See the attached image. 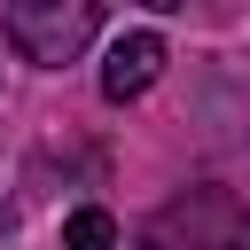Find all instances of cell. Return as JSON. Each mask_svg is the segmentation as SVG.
<instances>
[{
    "mask_svg": "<svg viewBox=\"0 0 250 250\" xmlns=\"http://www.w3.org/2000/svg\"><path fill=\"white\" fill-rule=\"evenodd\" d=\"M94 31H102V8L94 0H16V8H0V39L23 62H39V70L78 62L94 47Z\"/></svg>",
    "mask_w": 250,
    "mask_h": 250,
    "instance_id": "6da1fadb",
    "label": "cell"
},
{
    "mask_svg": "<svg viewBox=\"0 0 250 250\" xmlns=\"http://www.w3.org/2000/svg\"><path fill=\"white\" fill-rule=\"evenodd\" d=\"M242 242H250V211L227 188H188L141 227V250H242Z\"/></svg>",
    "mask_w": 250,
    "mask_h": 250,
    "instance_id": "7a4b0ae2",
    "label": "cell"
},
{
    "mask_svg": "<svg viewBox=\"0 0 250 250\" xmlns=\"http://www.w3.org/2000/svg\"><path fill=\"white\" fill-rule=\"evenodd\" d=\"M164 70V31H117L109 39V62H102V102H141Z\"/></svg>",
    "mask_w": 250,
    "mask_h": 250,
    "instance_id": "3957f363",
    "label": "cell"
},
{
    "mask_svg": "<svg viewBox=\"0 0 250 250\" xmlns=\"http://www.w3.org/2000/svg\"><path fill=\"white\" fill-rule=\"evenodd\" d=\"M62 250H117V219H109L102 203H78V211L62 219Z\"/></svg>",
    "mask_w": 250,
    "mask_h": 250,
    "instance_id": "277c9868",
    "label": "cell"
}]
</instances>
